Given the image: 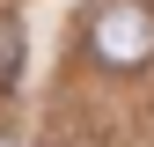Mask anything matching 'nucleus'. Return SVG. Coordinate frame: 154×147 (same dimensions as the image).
I'll return each instance as SVG.
<instances>
[{
    "instance_id": "nucleus-1",
    "label": "nucleus",
    "mask_w": 154,
    "mask_h": 147,
    "mask_svg": "<svg viewBox=\"0 0 154 147\" xmlns=\"http://www.w3.org/2000/svg\"><path fill=\"white\" fill-rule=\"evenodd\" d=\"M88 52L103 66H140V59H154V8H147V0H110V8H95Z\"/></svg>"
},
{
    "instance_id": "nucleus-2",
    "label": "nucleus",
    "mask_w": 154,
    "mask_h": 147,
    "mask_svg": "<svg viewBox=\"0 0 154 147\" xmlns=\"http://www.w3.org/2000/svg\"><path fill=\"white\" fill-rule=\"evenodd\" d=\"M15 74H22V22L0 15V96L15 88Z\"/></svg>"
}]
</instances>
